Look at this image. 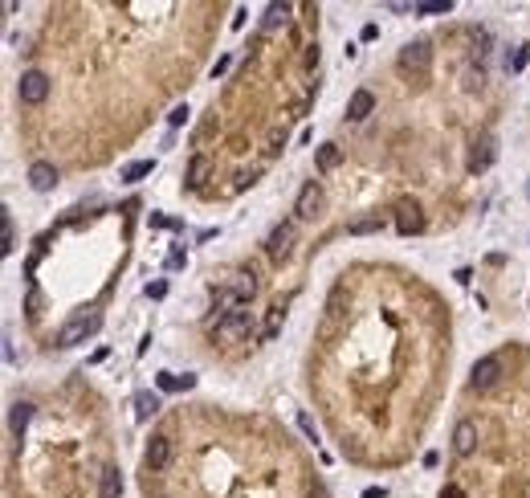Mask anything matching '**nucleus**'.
<instances>
[{"mask_svg":"<svg viewBox=\"0 0 530 498\" xmlns=\"http://www.w3.org/2000/svg\"><path fill=\"white\" fill-rule=\"evenodd\" d=\"M135 413L143 416V421L155 416V413H159V397H155V392H139V397H135Z\"/></svg>","mask_w":530,"mask_h":498,"instance_id":"nucleus-15","label":"nucleus"},{"mask_svg":"<svg viewBox=\"0 0 530 498\" xmlns=\"http://www.w3.org/2000/svg\"><path fill=\"white\" fill-rule=\"evenodd\" d=\"M318 204H322V188H318V180H306L298 192V204H294L298 221H310V216L318 213Z\"/></svg>","mask_w":530,"mask_h":498,"instance_id":"nucleus-4","label":"nucleus"},{"mask_svg":"<svg viewBox=\"0 0 530 498\" xmlns=\"http://www.w3.org/2000/svg\"><path fill=\"white\" fill-rule=\"evenodd\" d=\"M494 155H497V148H494V139H481V148L469 155V172H485V167L494 164Z\"/></svg>","mask_w":530,"mask_h":498,"instance_id":"nucleus-12","label":"nucleus"},{"mask_svg":"<svg viewBox=\"0 0 530 498\" xmlns=\"http://www.w3.org/2000/svg\"><path fill=\"white\" fill-rule=\"evenodd\" d=\"M208 327L220 339H245V335H253V319H249V311H220Z\"/></svg>","mask_w":530,"mask_h":498,"instance_id":"nucleus-1","label":"nucleus"},{"mask_svg":"<svg viewBox=\"0 0 530 498\" xmlns=\"http://www.w3.org/2000/svg\"><path fill=\"white\" fill-rule=\"evenodd\" d=\"M526 57H530V50H518V53H514V62H510V70H522V66H526Z\"/></svg>","mask_w":530,"mask_h":498,"instance_id":"nucleus-24","label":"nucleus"},{"mask_svg":"<svg viewBox=\"0 0 530 498\" xmlns=\"http://www.w3.org/2000/svg\"><path fill=\"white\" fill-rule=\"evenodd\" d=\"M4 249H13V216H4Z\"/></svg>","mask_w":530,"mask_h":498,"instance_id":"nucleus-25","label":"nucleus"},{"mask_svg":"<svg viewBox=\"0 0 530 498\" xmlns=\"http://www.w3.org/2000/svg\"><path fill=\"white\" fill-rule=\"evenodd\" d=\"M118 490H123L118 470H106V474H102V498H118Z\"/></svg>","mask_w":530,"mask_h":498,"instance_id":"nucleus-17","label":"nucleus"},{"mask_svg":"<svg viewBox=\"0 0 530 498\" xmlns=\"http://www.w3.org/2000/svg\"><path fill=\"white\" fill-rule=\"evenodd\" d=\"M167 458H171V441H167V437H151V446H147V470H164Z\"/></svg>","mask_w":530,"mask_h":498,"instance_id":"nucleus-11","label":"nucleus"},{"mask_svg":"<svg viewBox=\"0 0 530 498\" xmlns=\"http://www.w3.org/2000/svg\"><path fill=\"white\" fill-rule=\"evenodd\" d=\"M526 197H530V184H526Z\"/></svg>","mask_w":530,"mask_h":498,"instance_id":"nucleus-26","label":"nucleus"},{"mask_svg":"<svg viewBox=\"0 0 530 498\" xmlns=\"http://www.w3.org/2000/svg\"><path fill=\"white\" fill-rule=\"evenodd\" d=\"M380 229H383L380 216H359V221H351V225H347L351 237H363V233H380Z\"/></svg>","mask_w":530,"mask_h":498,"instance_id":"nucleus-14","label":"nucleus"},{"mask_svg":"<svg viewBox=\"0 0 530 498\" xmlns=\"http://www.w3.org/2000/svg\"><path fill=\"white\" fill-rule=\"evenodd\" d=\"M17 94L25 106H37V102H45V94H50V78L41 74V70H25L17 82Z\"/></svg>","mask_w":530,"mask_h":498,"instance_id":"nucleus-2","label":"nucleus"},{"mask_svg":"<svg viewBox=\"0 0 530 498\" xmlns=\"http://www.w3.org/2000/svg\"><path fill=\"white\" fill-rule=\"evenodd\" d=\"M286 13H290L286 4H269V9H265V29H274V25H278V21L286 17Z\"/></svg>","mask_w":530,"mask_h":498,"instance_id":"nucleus-23","label":"nucleus"},{"mask_svg":"<svg viewBox=\"0 0 530 498\" xmlns=\"http://www.w3.org/2000/svg\"><path fill=\"white\" fill-rule=\"evenodd\" d=\"M371 111H376V94H371V90H355L351 102H347V118L351 123H363Z\"/></svg>","mask_w":530,"mask_h":498,"instance_id":"nucleus-8","label":"nucleus"},{"mask_svg":"<svg viewBox=\"0 0 530 498\" xmlns=\"http://www.w3.org/2000/svg\"><path fill=\"white\" fill-rule=\"evenodd\" d=\"M400 66H404V70H424V66H429V45H424V41L404 45V53H400Z\"/></svg>","mask_w":530,"mask_h":498,"instance_id":"nucleus-10","label":"nucleus"},{"mask_svg":"<svg viewBox=\"0 0 530 498\" xmlns=\"http://www.w3.org/2000/svg\"><path fill=\"white\" fill-rule=\"evenodd\" d=\"M334 164H339V148H334V143L318 148V172H331Z\"/></svg>","mask_w":530,"mask_h":498,"instance_id":"nucleus-18","label":"nucleus"},{"mask_svg":"<svg viewBox=\"0 0 530 498\" xmlns=\"http://www.w3.org/2000/svg\"><path fill=\"white\" fill-rule=\"evenodd\" d=\"M412 13H420V17H432V13H449V0H424V4H412Z\"/></svg>","mask_w":530,"mask_h":498,"instance_id":"nucleus-19","label":"nucleus"},{"mask_svg":"<svg viewBox=\"0 0 530 498\" xmlns=\"http://www.w3.org/2000/svg\"><path fill=\"white\" fill-rule=\"evenodd\" d=\"M151 172V160H143V164H131V167H123V180H143Z\"/></svg>","mask_w":530,"mask_h":498,"instance_id":"nucleus-22","label":"nucleus"},{"mask_svg":"<svg viewBox=\"0 0 530 498\" xmlns=\"http://www.w3.org/2000/svg\"><path fill=\"white\" fill-rule=\"evenodd\" d=\"M502 376V355H485L473 364V388H494Z\"/></svg>","mask_w":530,"mask_h":498,"instance_id":"nucleus-6","label":"nucleus"},{"mask_svg":"<svg viewBox=\"0 0 530 498\" xmlns=\"http://www.w3.org/2000/svg\"><path fill=\"white\" fill-rule=\"evenodd\" d=\"M204 172H208V160H204V155H196V160H192V167H188V184H200V180H204Z\"/></svg>","mask_w":530,"mask_h":498,"instance_id":"nucleus-20","label":"nucleus"},{"mask_svg":"<svg viewBox=\"0 0 530 498\" xmlns=\"http://www.w3.org/2000/svg\"><path fill=\"white\" fill-rule=\"evenodd\" d=\"M282 323H286V311L282 306H274V311H269V315H265V339H278V335H282Z\"/></svg>","mask_w":530,"mask_h":498,"instance_id":"nucleus-16","label":"nucleus"},{"mask_svg":"<svg viewBox=\"0 0 530 498\" xmlns=\"http://www.w3.org/2000/svg\"><path fill=\"white\" fill-rule=\"evenodd\" d=\"M478 446V425L473 421H457V429H453V453L465 458V453H473Z\"/></svg>","mask_w":530,"mask_h":498,"instance_id":"nucleus-7","label":"nucleus"},{"mask_svg":"<svg viewBox=\"0 0 530 498\" xmlns=\"http://www.w3.org/2000/svg\"><path fill=\"white\" fill-rule=\"evenodd\" d=\"M290 245H294V225L286 221V225H278V229L269 233V241H265V253H269L274 262H282L286 253H290Z\"/></svg>","mask_w":530,"mask_h":498,"instance_id":"nucleus-5","label":"nucleus"},{"mask_svg":"<svg viewBox=\"0 0 530 498\" xmlns=\"http://www.w3.org/2000/svg\"><path fill=\"white\" fill-rule=\"evenodd\" d=\"M396 225H400V233H416L420 225H424V221H420V209L404 200V204H400V221H396Z\"/></svg>","mask_w":530,"mask_h":498,"instance_id":"nucleus-13","label":"nucleus"},{"mask_svg":"<svg viewBox=\"0 0 530 498\" xmlns=\"http://www.w3.org/2000/svg\"><path fill=\"white\" fill-rule=\"evenodd\" d=\"M29 184H33V192H50L53 184H57V167L45 164V160H37V164L29 167Z\"/></svg>","mask_w":530,"mask_h":498,"instance_id":"nucleus-9","label":"nucleus"},{"mask_svg":"<svg viewBox=\"0 0 530 498\" xmlns=\"http://www.w3.org/2000/svg\"><path fill=\"white\" fill-rule=\"evenodd\" d=\"M94 331H98V319H94V315H90V319L78 315V319H69L66 327L53 335V343H57V348H74V343H82L86 335H94Z\"/></svg>","mask_w":530,"mask_h":498,"instance_id":"nucleus-3","label":"nucleus"},{"mask_svg":"<svg viewBox=\"0 0 530 498\" xmlns=\"http://www.w3.org/2000/svg\"><path fill=\"white\" fill-rule=\"evenodd\" d=\"M29 416H33V409H29V404H17V409H13V433L25 429V425H29Z\"/></svg>","mask_w":530,"mask_h":498,"instance_id":"nucleus-21","label":"nucleus"}]
</instances>
